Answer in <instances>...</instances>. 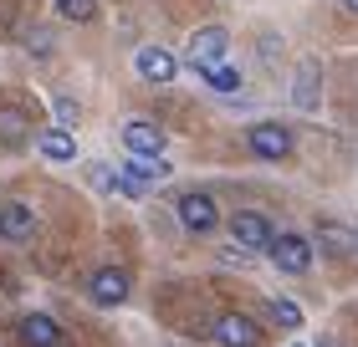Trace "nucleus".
Instances as JSON below:
<instances>
[{
	"label": "nucleus",
	"mask_w": 358,
	"mask_h": 347,
	"mask_svg": "<svg viewBox=\"0 0 358 347\" xmlns=\"http://www.w3.org/2000/svg\"><path fill=\"white\" fill-rule=\"evenodd\" d=\"M36 148H41V158H52V163H72L77 158V138H72V128H41L36 133Z\"/></svg>",
	"instance_id": "nucleus-13"
},
{
	"label": "nucleus",
	"mask_w": 358,
	"mask_h": 347,
	"mask_svg": "<svg viewBox=\"0 0 358 347\" xmlns=\"http://www.w3.org/2000/svg\"><path fill=\"white\" fill-rule=\"evenodd\" d=\"M215 92H241V67H231V61H215V67H205L200 72Z\"/></svg>",
	"instance_id": "nucleus-17"
},
{
	"label": "nucleus",
	"mask_w": 358,
	"mask_h": 347,
	"mask_svg": "<svg viewBox=\"0 0 358 347\" xmlns=\"http://www.w3.org/2000/svg\"><path fill=\"white\" fill-rule=\"evenodd\" d=\"M225 230H231V240L251 245V251H271V240H276V230H271V220L262 209H236Z\"/></svg>",
	"instance_id": "nucleus-6"
},
{
	"label": "nucleus",
	"mask_w": 358,
	"mask_h": 347,
	"mask_svg": "<svg viewBox=\"0 0 358 347\" xmlns=\"http://www.w3.org/2000/svg\"><path fill=\"white\" fill-rule=\"evenodd\" d=\"M113 194H123V200H143V194H149V184H143L134 169H118V189H113Z\"/></svg>",
	"instance_id": "nucleus-21"
},
{
	"label": "nucleus",
	"mask_w": 358,
	"mask_h": 347,
	"mask_svg": "<svg viewBox=\"0 0 358 347\" xmlns=\"http://www.w3.org/2000/svg\"><path fill=\"white\" fill-rule=\"evenodd\" d=\"M31 133H36V123L26 108H0V148H21L31 143Z\"/></svg>",
	"instance_id": "nucleus-14"
},
{
	"label": "nucleus",
	"mask_w": 358,
	"mask_h": 347,
	"mask_svg": "<svg viewBox=\"0 0 358 347\" xmlns=\"http://www.w3.org/2000/svg\"><path fill=\"white\" fill-rule=\"evenodd\" d=\"M246 148L262 163H287L292 154H297V138H292V128L282 118H262V123L246 128Z\"/></svg>",
	"instance_id": "nucleus-1"
},
{
	"label": "nucleus",
	"mask_w": 358,
	"mask_h": 347,
	"mask_svg": "<svg viewBox=\"0 0 358 347\" xmlns=\"http://www.w3.org/2000/svg\"><path fill=\"white\" fill-rule=\"evenodd\" d=\"M266 256H271V266L287 271V276H307V271H313V240H307L302 230H282Z\"/></svg>",
	"instance_id": "nucleus-4"
},
{
	"label": "nucleus",
	"mask_w": 358,
	"mask_h": 347,
	"mask_svg": "<svg viewBox=\"0 0 358 347\" xmlns=\"http://www.w3.org/2000/svg\"><path fill=\"white\" fill-rule=\"evenodd\" d=\"M87 296H92V307H123V302H128V271H123V266H103V271H92Z\"/></svg>",
	"instance_id": "nucleus-9"
},
{
	"label": "nucleus",
	"mask_w": 358,
	"mask_h": 347,
	"mask_svg": "<svg viewBox=\"0 0 358 347\" xmlns=\"http://www.w3.org/2000/svg\"><path fill=\"white\" fill-rule=\"evenodd\" d=\"M123 148H134V154H164V128L154 118H128L123 123Z\"/></svg>",
	"instance_id": "nucleus-11"
},
{
	"label": "nucleus",
	"mask_w": 358,
	"mask_h": 347,
	"mask_svg": "<svg viewBox=\"0 0 358 347\" xmlns=\"http://www.w3.org/2000/svg\"><path fill=\"white\" fill-rule=\"evenodd\" d=\"M52 112H57V123H62V128H77V118H83V108H77L72 97H57Z\"/></svg>",
	"instance_id": "nucleus-23"
},
{
	"label": "nucleus",
	"mask_w": 358,
	"mask_h": 347,
	"mask_svg": "<svg viewBox=\"0 0 358 347\" xmlns=\"http://www.w3.org/2000/svg\"><path fill=\"white\" fill-rule=\"evenodd\" d=\"M26 52H31V57H46V52H52V31H41V26L26 31Z\"/></svg>",
	"instance_id": "nucleus-24"
},
{
	"label": "nucleus",
	"mask_w": 358,
	"mask_h": 347,
	"mask_svg": "<svg viewBox=\"0 0 358 347\" xmlns=\"http://www.w3.org/2000/svg\"><path fill=\"white\" fill-rule=\"evenodd\" d=\"M317 347H338V342H333V337H317Z\"/></svg>",
	"instance_id": "nucleus-26"
},
{
	"label": "nucleus",
	"mask_w": 358,
	"mask_h": 347,
	"mask_svg": "<svg viewBox=\"0 0 358 347\" xmlns=\"http://www.w3.org/2000/svg\"><path fill=\"white\" fill-rule=\"evenodd\" d=\"M123 169H134L143 184H164V179H169V158L164 154H134V148H128Z\"/></svg>",
	"instance_id": "nucleus-16"
},
{
	"label": "nucleus",
	"mask_w": 358,
	"mask_h": 347,
	"mask_svg": "<svg viewBox=\"0 0 358 347\" xmlns=\"http://www.w3.org/2000/svg\"><path fill=\"white\" fill-rule=\"evenodd\" d=\"M0 240H10V245L36 240V209L26 200H0Z\"/></svg>",
	"instance_id": "nucleus-5"
},
{
	"label": "nucleus",
	"mask_w": 358,
	"mask_h": 347,
	"mask_svg": "<svg viewBox=\"0 0 358 347\" xmlns=\"http://www.w3.org/2000/svg\"><path fill=\"white\" fill-rule=\"evenodd\" d=\"M52 6H57L62 21H77V26L97 21V0H52Z\"/></svg>",
	"instance_id": "nucleus-18"
},
{
	"label": "nucleus",
	"mask_w": 358,
	"mask_h": 347,
	"mask_svg": "<svg viewBox=\"0 0 358 347\" xmlns=\"http://www.w3.org/2000/svg\"><path fill=\"white\" fill-rule=\"evenodd\" d=\"M15 342L21 347H62V322L46 317V311H26L15 322Z\"/></svg>",
	"instance_id": "nucleus-10"
},
{
	"label": "nucleus",
	"mask_w": 358,
	"mask_h": 347,
	"mask_svg": "<svg viewBox=\"0 0 358 347\" xmlns=\"http://www.w3.org/2000/svg\"><path fill=\"white\" fill-rule=\"evenodd\" d=\"M87 179H92V189H118V169H108V163H87Z\"/></svg>",
	"instance_id": "nucleus-22"
},
{
	"label": "nucleus",
	"mask_w": 358,
	"mask_h": 347,
	"mask_svg": "<svg viewBox=\"0 0 358 347\" xmlns=\"http://www.w3.org/2000/svg\"><path fill=\"white\" fill-rule=\"evenodd\" d=\"M266 311H271V322H276V327H287V332H297V327H302V307H297V302H287V296H271V307H266Z\"/></svg>",
	"instance_id": "nucleus-19"
},
{
	"label": "nucleus",
	"mask_w": 358,
	"mask_h": 347,
	"mask_svg": "<svg viewBox=\"0 0 358 347\" xmlns=\"http://www.w3.org/2000/svg\"><path fill=\"white\" fill-rule=\"evenodd\" d=\"M215 342L220 347H262V327H256L246 311H225V317H215Z\"/></svg>",
	"instance_id": "nucleus-8"
},
{
	"label": "nucleus",
	"mask_w": 358,
	"mask_h": 347,
	"mask_svg": "<svg viewBox=\"0 0 358 347\" xmlns=\"http://www.w3.org/2000/svg\"><path fill=\"white\" fill-rule=\"evenodd\" d=\"M317 240H322V251H328V256H353L358 251V230L338 225V220H317Z\"/></svg>",
	"instance_id": "nucleus-15"
},
{
	"label": "nucleus",
	"mask_w": 358,
	"mask_h": 347,
	"mask_svg": "<svg viewBox=\"0 0 358 347\" xmlns=\"http://www.w3.org/2000/svg\"><path fill=\"white\" fill-rule=\"evenodd\" d=\"M225 52H231V31L225 26H200V31H189V41H185V61L194 72L225 61Z\"/></svg>",
	"instance_id": "nucleus-3"
},
{
	"label": "nucleus",
	"mask_w": 358,
	"mask_h": 347,
	"mask_svg": "<svg viewBox=\"0 0 358 347\" xmlns=\"http://www.w3.org/2000/svg\"><path fill=\"white\" fill-rule=\"evenodd\" d=\"M338 6H343L348 15H358V0H338Z\"/></svg>",
	"instance_id": "nucleus-25"
},
{
	"label": "nucleus",
	"mask_w": 358,
	"mask_h": 347,
	"mask_svg": "<svg viewBox=\"0 0 358 347\" xmlns=\"http://www.w3.org/2000/svg\"><path fill=\"white\" fill-rule=\"evenodd\" d=\"M134 72L143 82H154V87H164V82L179 77V57L164 52V46H138V52H134Z\"/></svg>",
	"instance_id": "nucleus-7"
},
{
	"label": "nucleus",
	"mask_w": 358,
	"mask_h": 347,
	"mask_svg": "<svg viewBox=\"0 0 358 347\" xmlns=\"http://www.w3.org/2000/svg\"><path fill=\"white\" fill-rule=\"evenodd\" d=\"M256 256H262V251H251V245H241V240L220 245V260H225V266H241V271H246V266H256Z\"/></svg>",
	"instance_id": "nucleus-20"
},
{
	"label": "nucleus",
	"mask_w": 358,
	"mask_h": 347,
	"mask_svg": "<svg viewBox=\"0 0 358 347\" xmlns=\"http://www.w3.org/2000/svg\"><path fill=\"white\" fill-rule=\"evenodd\" d=\"M292 103H297L302 112L322 108V77H317V61H302L297 77H292Z\"/></svg>",
	"instance_id": "nucleus-12"
},
{
	"label": "nucleus",
	"mask_w": 358,
	"mask_h": 347,
	"mask_svg": "<svg viewBox=\"0 0 358 347\" xmlns=\"http://www.w3.org/2000/svg\"><path fill=\"white\" fill-rule=\"evenodd\" d=\"M174 214H179V225H185V235H194V240H205V235H215V230H220V205L210 200L205 189L179 194V200H174Z\"/></svg>",
	"instance_id": "nucleus-2"
}]
</instances>
